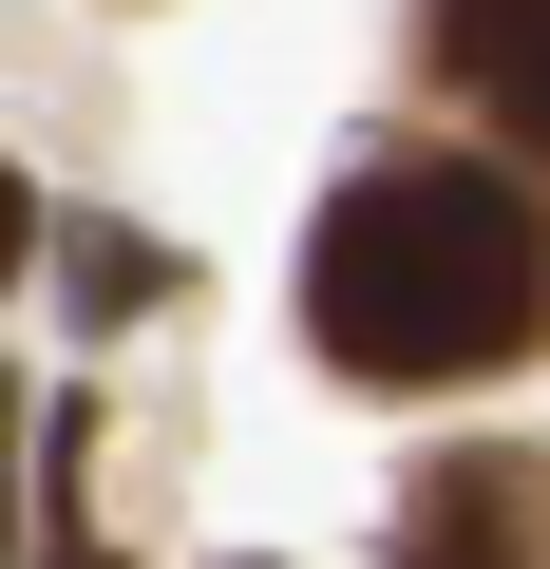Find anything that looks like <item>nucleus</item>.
<instances>
[{"instance_id": "nucleus-1", "label": "nucleus", "mask_w": 550, "mask_h": 569, "mask_svg": "<svg viewBox=\"0 0 550 569\" xmlns=\"http://www.w3.org/2000/svg\"><path fill=\"white\" fill-rule=\"evenodd\" d=\"M531 284H550V228L512 171H456V152H380L342 171V209L304 228V323L342 380H493L531 342Z\"/></svg>"}, {"instance_id": "nucleus-2", "label": "nucleus", "mask_w": 550, "mask_h": 569, "mask_svg": "<svg viewBox=\"0 0 550 569\" xmlns=\"http://www.w3.org/2000/svg\"><path fill=\"white\" fill-rule=\"evenodd\" d=\"M380 569H550V456L531 437L418 456V493L380 512Z\"/></svg>"}, {"instance_id": "nucleus-5", "label": "nucleus", "mask_w": 550, "mask_h": 569, "mask_svg": "<svg viewBox=\"0 0 550 569\" xmlns=\"http://www.w3.org/2000/svg\"><path fill=\"white\" fill-rule=\"evenodd\" d=\"M20 456H39V399L0 380V569H20Z\"/></svg>"}, {"instance_id": "nucleus-6", "label": "nucleus", "mask_w": 550, "mask_h": 569, "mask_svg": "<svg viewBox=\"0 0 550 569\" xmlns=\"http://www.w3.org/2000/svg\"><path fill=\"white\" fill-rule=\"evenodd\" d=\"M39 247H58V228H39V190H20V171H0V284H20Z\"/></svg>"}, {"instance_id": "nucleus-3", "label": "nucleus", "mask_w": 550, "mask_h": 569, "mask_svg": "<svg viewBox=\"0 0 550 569\" xmlns=\"http://www.w3.org/2000/svg\"><path fill=\"white\" fill-rule=\"evenodd\" d=\"M437 58L512 152H550V0H437Z\"/></svg>"}, {"instance_id": "nucleus-4", "label": "nucleus", "mask_w": 550, "mask_h": 569, "mask_svg": "<svg viewBox=\"0 0 550 569\" xmlns=\"http://www.w3.org/2000/svg\"><path fill=\"white\" fill-rule=\"evenodd\" d=\"M171 284H190V266H171L152 228H114V209L58 228V305H77V323H133V305H171Z\"/></svg>"}]
</instances>
